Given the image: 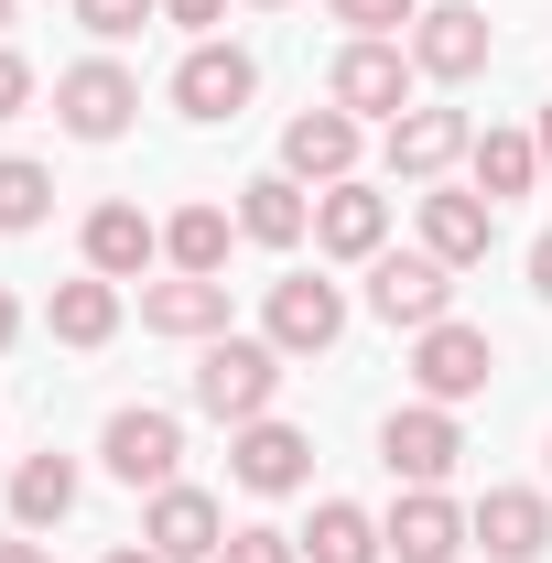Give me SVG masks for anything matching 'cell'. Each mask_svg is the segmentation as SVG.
Masks as SVG:
<instances>
[{
    "mask_svg": "<svg viewBox=\"0 0 552 563\" xmlns=\"http://www.w3.org/2000/svg\"><path fill=\"white\" fill-rule=\"evenodd\" d=\"M281 390V347L272 336H207V357H196V401H207L217 422H261Z\"/></svg>",
    "mask_w": 552,
    "mask_h": 563,
    "instance_id": "1",
    "label": "cell"
},
{
    "mask_svg": "<svg viewBox=\"0 0 552 563\" xmlns=\"http://www.w3.org/2000/svg\"><path fill=\"white\" fill-rule=\"evenodd\" d=\"M98 455H109V477H120V488H174V466H185V422L152 412V401H131V412H109Z\"/></svg>",
    "mask_w": 552,
    "mask_h": 563,
    "instance_id": "2",
    "label": "cell"
},
{
    "mask_svg": "<svg viewBox=\"0 0 552 563\" xmlns=\"http://www.w3.org/2000/svg\"><path fill=\"white\" fill-rule=\"evenodd\" d=\"M455 455H466V433H455L444 401H412V412L379 422V466H390L401 488H444V477H455Z\"/></svg>",
    "mask_w": 552,
    "mask_h": 563,
    "instance_id": "3",
    "label": "cell"
},
{
    "mask_svg": "<svg viewBox=\"0 0 552 563\" xmlns=\"http://www.w3.org/2000/svg\"><path fill=\"white\" fill-rule=\"evenodd\" d=\"M487 368H498L487 325H455V314H444V325H422V336H412V379H422V401H444V412H455V401H477Z\"/></svg>",
    "mask_w": 552,
    "mask_h": 563,
    "instance_id": "4",
    "label": "cell"
},
{
    "mask_svg": "<svg viewBox=\"0 0 552 563\" xmlns=\"http://www.w3.org/2000/svg\"><path fill=\"white\" fill-rule=\"evenodd\" d=\"M325 98H336L346 120H401V109H412V55L357 33V44L336 55V76H325Z\"/></svg>",
    "mask_w": 552,
    "mask_h": 563,
    "instance_id": "5",
    "label": "cell"
},
{
    "mask_svg": "<svg viewBox=\"0 0 552 563\" xmlns=\"http://www.w3.org/2000/svg\"><path fill=\"white\" fill-rule=\"evenodd\" d=\"M368 303H379V314H390V325H444V303H455V272H444V261H433V250H379V261H368Z\"/></svg>",
    "mask_w": 552,
    "mask_h": 563,
    "instance_id": "6",
    "label": "cell"
},
{
    "mask_svg": "<svg viewBox=\"0 0 552 563\" xmlns=\"http://www.w3.org/2000/svg\"><path fill=\"white\" fill-rule=\"evenodd\" d=\"M55 109H66L76 141H120V131H131V109H141V76L109 66V55H98V66H66V76H55Z\"/></svg>",
    "mask_w": 552,
    "mask_h": 563,
    "instance_id": "7",
    "label": "cell"
},
{
    "mask_svg": "<svg viewBox=\"0 0 552 563\" xmlns=\"http://www.w3.org/2000/svg\"><path fill=\"white\" fill-rule=\"evenodd\" d=\"M466 542H477L487 563H542V553H552V498H531V488H487L477 509H466Z\"/></svg>",
    "mask_w": 552,
    "mask_h": 563,
    "instance_id": "8",
    "label": "cell"
},
{
    "mask_svg": "<svg viewBox=\"0 0 552 563\" xmlns=\"http://www.w3.org/2000/svg\"><path fill=\"white\" fill-rule=\"evenodd\" d=\"M228 477H239V488H261V498H292L303 488V477H314V444H303V433H292V422H239V444H228Z\"/></svg>",
    "mask_w": 552,
    "mask_h": 563,
    "instance_id": "9",
    "label": "cell"
},
{
    "mask_svg": "<svg viewBox=\"0 0 552 563\" xmlns=\"http://www.w3.org/2000/svg\"><path fill=\"white\" fill-rule=\"evenodd\" d=\"M250 87H261V66H250L239 44H196V55L174 66V109H185V120H239Z\"/></svg>",
    "mask_w": 552,
    "mask_h": 563,
    "instance_id": "10",
    "label": "cell"
},
{
    "mask_svg": "<svg viewBox=\"0 0 552 563\" xmlns=\"http://www.w3.org/2000/svg\"><path fill=\"white\" fill-rule=\"evenodd\" d=\"M336 336H346V292L336 282H303V272L272 282V347L281 357H325Z\"/></svg>",
    "mask_w": 552,
    "mask_h": 563,
    "instance_id": "11",
    "label": "cell"
},
{
    "mask_svg": "<svg viewBox=\"0 0 552 563\" xmlns=\"http://www.w3.org/2000/svg\"><path fill=\"white\" fill-rule=\"evenodd\" d=\"M141 542H152L163 563H217L228 520H217V498H207V488H185V477H174V488H152V520H141Z\"/></svg>",
    "mask_w": 552,
    "mask_h": 563,
    "instance_id": "12",
    "label": "cell"
},
{
    "mask_svg": "<svg viewBox=\"0 0 552 563\" xmlns=\"http://www.w3.org/2000/svg\"><path fill=\"white\" fill-rule=\"evenodd\" d=\"M412 66L444 76V87H466V76L487 66V11L477 0H444V11H422L412 22Z\"/></svg>",
    "mask_w": 552,
    "mask_h": 563,
    "instance_id": "13",
    "label": "cell"
},
{
    "mask_svg": "<svg viewBox=\"0 0 552 563\" xmlns=\"http://www.w3.org/2000/svg\"><path fill=\"white\" fill-rule=\"evenodd\" d=\"M379 239H390V196H368L357 174L314 196V250H336V261H379Z\"/></svg>",
    "mask_w": 552,
    "mask_h": 563,
    "instance_id": "14",
    "label": "cell"
},
{
    "mask_svg": "<svg viewBox=\"0 0 552 563\" xmlns=\"http://www.w3.org/2000/svg\"><path fill=\"white\" fill-rule=\"evenodd\" d=\"M379 542H390L401 563H455V553H477V542H466V509H455L444 488H412L401 509H390V531H379Z\"/></svg>",
    "mask_w": 552,
    "mask_h": 563,
    "instance_id": "15",
    "label": "cell"
},
{
    "mask_svg": "<svg viewBox=\"0 0 552 563\" xmlns=\"http://www.w3.org/2000/svg\"><path fill=\"white\" fill-rule=\"evenodd\" d=\"M466 152H477L466 109H401V120H390V174H412V185H433V174L466 163Z\"/></svg>",
    "mask_w": 552,
    "mask_h": 563,
    "instance_id": "16",
    "label": "cell"
},
{
    "mask_svg": "<svg viewBox=\"0 0 552 563\" xmlns=\"http://www.w3.org/2000/svg\"><path fill=\"white\" fill-rule=\"evenodd\" d=\"M141 325L152 336H228V282H207V272H174V282H152L141 292Z\"/></svg>",
    "mask_w": 552,
    "mask_h": 563,
    "instance_id": "17",
    "label": "cell"
},
{
    "mask_svg": "<svg viewBox=\"0 0 552 563\" xmlns=\"http://www.w3.org/2000/svg\"><path fill=\"white\" fill-rule=\"evenodd\" d=\"M346 163H357V120L346 109H303L281 131V174L292 185H346Z\"/></svg>",
    "mask_w": 552,
    "mask_h": 563,
    "instance_id": "18",
    "label": "cell"
},
{
    "mask_svg": "<svg viewBox=\"0 0 552 563\" xmlns=\"http://www.w3.org/2000/svg\"><path fill=\"white\" fill-rule=\"evenodd\" d=\"M487 239H498V207H487V196H422V250H433L444 272L487 261Z\"/></svg>",
    "mask_w": 552,
    "mask_h": 563,
    "instance_id": "19",
    "label": "cell"
},
{
    "mask_svg": "<svg viewBox=\"0 0 552 563\" xmlns=\"http://www.w3.org/2000/svg\"><path fill=\"white\" fill-rule=\"evenodd\" d=\"M152 250H163V228H152L141 207H120V196L87 217V272H98V282H131V272H152Z\"/></svg>",
    "mask_w": 552,
    "mask_h": 563,
    "instance_id": "20",
    "label": "cell"
},
{
    "mask_svg": "<svg viewBox=\"0 0 552 563\" xmlns=\"http://www.w3.org/2000/svg\"><path fill=\"white\" fill-rule=\"evenodd\" d=\"M239 228H250L261 250H292V239L314 228V196H303L292 174H261V185H239Z\"/></svg>",
    "mask_w": 552,
    "mask_h": 563,
    "instance_id": "21",
    "label": "cell"
},
{
    "mask_svg": "<svg viewBox=\"0 0 552 563\" xmlns=\"http://www.w3.org/2000/svg\"><path fill=\"white\" fill-rule=\"evenodd\" d=\"M44 325L66 336V347H109L120 336V282H55V303H44Z\"/></svg>",
    "mask_w": 552,
    "mask_h": 563,
    "instance_id": "22",
    "label": "cell"
},
{
    "mask_svg": "<svg viewBox=\"0 0 552 563\" xmlns=\"http://www.w3.org/2000/svg\"><path fill=\"white\" fill-rule=\"evenodd\" d=\"M66 509H76V466L66 455H22V466H11V520H22V531H55Z\"/></svg>",
    "mask_w": 552,
    "mask_h": 563,
    "instance_id": "23",
    "label": "cell"
},
{
    "mask_svg": "<svg viewBox=\"0 0 552 563\" xmlns=\"http://www.w3.org/2000/svg\"><path fill=\"white\" fill-rule=\"evenodd\" d=\"M466 163H477V196H487V207L542 185V141H531V131H477V152H466Z\"/></svg>",
    "mask_w": 552,
    "mask_h": 563,
    "instance_id": "24",
    "label": "cell"
},
{
    "mask_svg": "<svg viewBox=\"0 0 552 563\" xmlns=\"http://www.w3.org/2000/svg\"><path fill=\"white\" fill-rule=\"evenodd\" d=\"M303 563H379V520L357 498H325L314 531H303Z\"/></svg>",
    "mask_w": 552,
    "mask_h": 563,
    "instance_id": "25",
    "label": "cell"
},
{
    "mask_svg": "<svg viewBox=\"0 0 552 563\" xmlns=\"http://www.w3.org/2000/svg\"><path fill=\"white\" fill-rule=\"evenodd\" d=\"M163 261H174V272H228V207H185L174 217V228H163Z\"/></svg>",
    "mask_w": 552,
    "mask_h": 563,
    "instance_id": "26",
    "label": "cell"
},
{
    "mask_svg": "<svg viewBox=\"0 0 552 563\" xmlns=\"http://www.w3.org/2000/svg\"><path fill=\"white\" fill-rule=\"evenodd\" d=\"M44 207H55V174L44 163H0V239H22V228H44Z\"/></svg>",
    "mask_w": 552,
    "mask_h": 563,
    "instance_id": "27",
    "label": "cell"
},
{
    "mask_svg": "<svg viewBox=\"0 0 552 563\" xmlns=\"http://www.w3.org/2000/svg\"><path fill=\"white\" fill-rule=\"evenodd\" d=\"M325 11H336L346 33H368V44H390L401 22H422V0H325Z\"/></svg>",
    "mask_w": 552,
    "mask_h": 563,
    "instance_id": "28",
    "label": "cell"
},
{
    "mask_svg": "<svg viewBox=\"0 0 552 563\" xmlns=\"http://www.w3.org/2000/svg\"><path fill=\"white\" fill-rule=\"evenodd\" d=\"M217 563H303V542L272 531V520H250V531H228V542H217Z\"/></svg>",
    "mask_w": 552,
    "mask_h": 563,
    "instance_id": "29",
    "label": "cell"
},
{
    "mask_svg": "<svg viewBox=\"0 0 552 563\" xmlns=\"http://www.w3.org/2000/svg\"><path fill=\"white\" fill-rule=\"evenodd\" d=\"M152 11H163V0H76V22H87L98 44H120V33H141Z\"/></svg>",
    "mask_w": 552,
    "mask_h": 563,
    "instance_id": "30",
    "label": "cell"
},
{
    "mask_svg": "<svg viewBox=\"0 0 552 563\" xmlns=\"http://www.w3.org/2000/svg\"><path fill=\"white\" fill-rule=\"evenodd\" d=\"M163 22H185V33H217V22H228V0H163Z\"/></svg>",
    "mask_w": 552,
    "mask_h": 563,
    "instance_id": "31",
    "label": "cell"
},
{
    "mask_svg": "<svg viewBox=\"0 0 552 563\" xmlns=\"http://www.w3.org/2000/svg\"><path fill=\"white\" fill-rule=\"evenodd\" d=\"M22 98H33V66H22V55H11V44H0V120H11V109H22Z\"/></svg>",
    "mask_w": 552,
    "mask_h": 563,
    "instance_id": "32",
    "label": "cell"
},
{
    "mask_svg": "<svg viewBox=\"0 0 552 563\" xmlns=\"http://www.w3.org/2000/svg\"><path fill=\"white\" fill-rule=\"evenodd\" d=\"M531 292H542V303H552V228H542V239H531Z\"/></svg>",
    "mask_w": 552,
    "mask_h": 563,
    "instance_id": "33",
    "label": "cell"
},
{
    "mask_svg": "<svg viewBox=\"0 0 552 563\" xmlns=\"http://www.w3.org/2000/svg\"><path fill=\"white\" fill-rule=\"evenodd\" d=\"M11 336H22V303H11V292H0V347H11Z\"/></svg>",
    "mask_w": 552,
    "mask_h": 563,
    "instance_id": "34",
    "label": "cell"
},
{
    "mask_svg": "<svg viewBox=\"0 0 552 563\" xmlns=\"http://www.w3.org/2000/svg\"><path fill=\"white\" fill-rule=\"evenodd\" d=\"M0 563H44V542H0Z\"/></svg>",
    "mask_w": 552,
    "mask_h": 563,
    "instance_id": "35",
    "label": "cell"
},
{
    "mask_svg": "<svg viewBox=\"0 0 552 563\" xmlns=\"http://www.w3.org/2000/svg\"><path fill=\"white\" fill-rule=\"evenodd\" d=\"M109 563H163V553H152V542H141V553H109Z\"/></svg>",
    "mask_w": 552,
    "mask_h": 563,
    "instance_id": "36",
    "label": "cell"
},
{
    "mask_svg": "<svg viewBox=\"0 0 552 563\" xmlns=\"http://www.w3.org/2000/svg\"><path fill=\"white\" fill-rule=\"evenodd\" d=\"M531 141H542V163H552V109H542V131H531Z\"/></svg>",
    "mask_w": 552,
    "mask_h": 563,
    "instance_id": "37",
    "label": "cell"
},
{
    "mask_svg": "<svg viewBox=\"0 0 552 563\" xmlns=\"http://www.w3.org/2000/svg\"><path fill=\"white\" fill-rule=\"evenodd\" d=\"M0 22H11V0H0Z\"/></svg>",
    "mask_w": 552,
    "mask_h": 563,
    "instance_id": "38",
    "label": "cell"
},
{
    "mask_svg": "<svg viewBox=\"0 0 552 563\" xmlns=\"http://www.w3.org/2000/svg\"><path fill=\"white\" fill-rule=\"evenodd\" d=\"M272 11H281V0H272Z\"/></svg>",
    "mask_w": 552,
    "mask_h": 563,
    "instance_id": "39",
    "label": "cell"
}]
</instances>
